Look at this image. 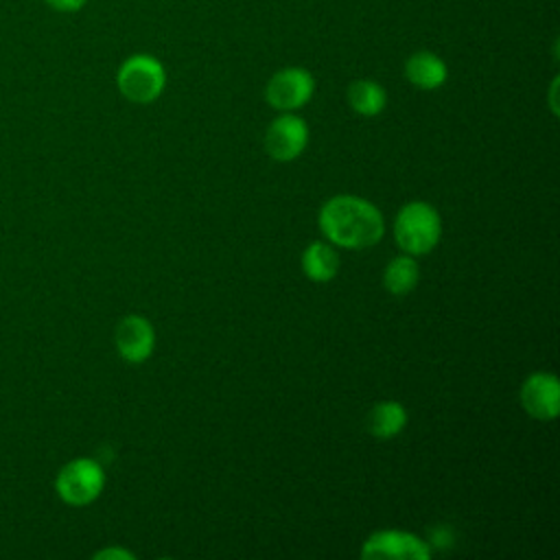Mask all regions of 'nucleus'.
Returning <instances> with one entry per match:
<instances>
[{
    "label": "nucleus",
    "instance_id": "1a4fd4ad",
    "mask_svg": "<svg viewBox=\"0 0 560 560\" xmlns=\"http://www.w3.org/2000/svg\"><path fill=\"white\" fill-rule=\"evenodd\" d=\"M118 354L129 363H140L153 352L155 335L149 319L142 315H127L118 322L114 332Z\"/></svg>",
    "mask_w": 560,
    "mask_h": 560
},
{
    "label": "nucleus",
    "instance_id": "0eeeda50",
    "mask_svg": "<svg viewBox=\"0 0 560 560\" xmlns=\"http://www.w3.org/2000/svg\"><path fill=\"white\" fill-rule=\"evenodd\" d=\"M308 140L306 122L295 114H282L267 127L265 149L276 162L295 160Z\"/></svg>",
    "mask_w": 560,
    "mask_h": 560
},
{
    "label": "nucleus",
    "instance_id": "39448f33",
    "mask_svg": "<svg viewBox=\"0 0 560 560\" xmlns=\"http://www.w3.org/2000/svg\"><path fill=\"white\" fill-rule=\"evenodd\" d=\"M315 92V79L306 68L289 66L278 70L267 88H265V98L273 109L280 112H293L300 109L311 101Z\"/></svg>",
    "mask_w": 560,
    "mask_h": 560
},
{
    "label": "nucleus",
    "instance_id": "9b49d317",
    "mask_svg": "<svg viewBox=\"0 0 560 560\" xmlns=\"http://www.w3.org/2000/svg\"><path fill=\"white\" fill-rule=\"evenodd\" d=\"M407 424V411L396 400L376 402L368 413V429L376 440L394 438Z\"/></svg>",
    "mask_w": 560,
    "mask_h": 560
},
{
    "label": "nucleus",
    "instance_id": "ddd939ff",
    "mask_svg": "<svg viewBox=\"0 0 560 560\" xmlns=\"http://www.w3.org/2000/svg\"><path fill=\"white\" fill-rule=\"evenodd\" d=\"M348 103L361 116H376L385 109L387 94L381 83L372 79H357L348 85Z\"/></svg>",
    "mask_w": 560,
    "mask_h": 560
},
{
    "label": "nucleus",
    "instance_id": "f03ea898",
    "mask_svg": "<svg viewBox=\"0 0 560 560\" xmlns=\"http://www.w3.org/2000/svg\"><path fill=\"white\" fill-rule=\"evenodd\" d=\"M442 234V221L433 206L424 201H411L402 206L394 221V238L407 254L431 252Z\"/></svg>",
    "mask_w": 560,
    "mask_h": 560
},
{
    "label": "nucleus",
    "instance_id": "dca6fc26",
    "mask_svg": "<svg viewBox=\"0 0 560 560\" xmlns=\"http://www.w3.org/2000/svg\"><path fill=\"white\" fill-rule=\"evenodd\" d=\"M112 558H116V560H133V553H129V551H125L120 547H107V549H101V551L94 553V560H112Z\"/></svg>",
    "mask_w": 560,
    "mask_h": 560
},
{
    "label": "nucleus",
    "instance_id": "423d86ee",
    "mask_svg": "<svg viewBox=\"0 0 560 560\" xmlns=\"http://www.w3.org/2000/svg\"><path fill=\"white\" fill-rule=\"evenodd\" d=\"M429 556L427 542L398 529L376 532L361 547V558L365 560H429Z\"/></svg>",
    "mask_w": 560,
    "mask_h": 560
},
{
    "label": "nucleus",
    "instance_id": "2eb2a0df",
    "mask_svg": "<svg viewBox=\"0 0 560 560\" xmlns=\"http://www.w3.org/2000/svg\"><path fill=\"white\" fill-rule=\"evenodd\" d=\"M44 2L59 13H74V11H81L88 0H44Z\"/></svg>",
    "mask_w": 560,
    "mask_h": 560
},
{
    "label": "nucleus",
    "instance_id": "7ed1b4c3",
    "mask_svg": "<svg viewBox=\"0 0 560 560\" xmlns=\"http://www.w3.org/2000/svg\"><path fill=\"white\" fill-rule=\"evenodd\" d=\"M116 85L127 101L144 105L162 94L166 85V72L158 57L138 52L120 63L116 72Z\"/></svg>",
    "mask_w": 560,
    "mask_h": 560
},
{
    "label": "nucleus",
    "instance_id": "f257e3e1",
    "mask_svg": "<svg viewBox=\"0 0 560 560\" xmlns=\"http://www.w3.org/2000/svg\"><path fill=\"white\" fill-rule=\"evenodd\" d=\"M319 230L339 247L365 249L381 241L383 217L374 203L354 195H337L319 210Z\"/></svg>",
    "mask_w": 560,
    "mask_h": 560
},
{
    "label": "nucleus",
    "instance_id": "6e6552de",
    "mask_svg": "<svg viewBox=\"0 0 560 560\" xmlns=\"http://www.w3.org/2000/svg\"><path fill=\"white\" fill-rule=\"evenodd\" d=\"M521 405L536 420H553L560 411V383L549 372H536L521 385Z\"/></svg>",
    "mask_w": 560,
    "mask_h": 560
},
{
    "label": "nucleus",
    "instance_id": "9d476101",
    "mask_svg": "<svg viewBox=\"0 0 560 560\" xmlns=\"http://www.w3.org/2000/svg\"><path fill=\"white\" fill-rule=\"evenodd\" d=\"M405 77L411 85L420 90H435L444 85L448 68L442 57L431 50H418L405 61Z\"/></svg>",
    "mask_w": 560,
    "mask_h": 560
},
{
    "label": "nucleus",
    "instance_id": "20e7f679",
    "mask_svg": "<svg viewBox=\"0 0 560 560\" xmlns=\"http://www.w3.org/2000/svg\"><path fill=\"white\" fill-rule=\"evenodd\" d=\"M105 486V472L98 462L90 457H77L59 468L55 477V492L57 497L72 505L83 508L98 499Z\"/></svg>",
    "mask_w": 560,
    "mask_h": 560
},
{
    "label": "nucleus",
    "instance_id": "f8f14e48",
    "mask_svg": "<svg viewBox=\"0 0 560 560\" xmlns=\"http://www.w3.org/2000/svg\"><path fill=\"white\" fill-rule=\"evenodd\" d=\"M302 269L311 280L328 282L339 269V256L328 243L315 241L302 254Z\"/></svg>",
    "mask_w": 560,
    "mask_h": 560
},
{
    "label": "nucleus",
    "instance_id": "4468645a",
    "mask_svg": "<svg viewBox=\"0 0 560 560\" xmlns=\"http://www.w3.org/2000/svg\"><path fill=\"white\" fill-rule=\"evenodd\" d=\"M418 262L411 256H396L383 271V287L394 295H405L418 284Z\"/></svg>",
    "mask_w": 560,
    "mask_h": 560
}]
</instances>
